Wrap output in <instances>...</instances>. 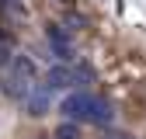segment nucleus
<instances>
[{
	"mask_svg": "<svg viewBox=\"0 0 146 139\" xmlns=\"http://www.w3.org/2000/svg\"><path fill=\"white\" fill-rule=\"evenodd\" d=\"M31 139H45V136H31Z\"/></svg>",
	"mask_w": 146,
	"mask_h": 139,
	"instance_id": "obj_10",
	"label": "nucleus"
},
{
	"mask_svg": "<svg viewBox=\"0 0 146 139\" xmlns=\"http://www.w3.org/2000/svg\"><path fill=\"white\" fill-rule=\"evenodd\" d=\"M11 52H14V42L7 38L4 31H0V70H7V59H11Z\"/></svg>",
	"mask_w": 146,
	"mask_h": 139,
	"instance_id": "obj_7",
	"label": "nucleus"
},
{
	"mask_svg": "<svg viewBox=\"0 0 146 139\" xmlns=\"http://www.w3.org/2000/svg\"><path fill=\"white\" fill-rule=\"evenodd\" d=\"M31 91H35V63L31 56H14L11 66L4 70V94L11 101H28Z\"/></svg>",
	"mask_w": 146,
	"mask_h": 139,
	"instance_id": "obj_1",
	"label": "nucleus"
},
{
	"mask_svg": "<svg viewBox=\"0 0 146 139\" xmlns=\"http://www.w3.org/2000/svg\"><path fill=\"white\" fill-rule=\"evenodd\" d=\"M111 118H115V111H111V104H108L104 97H94V101H90V118H87V122H94V125H108Z\"/></svg>",
	"mask_w": 146,
	"mask_h": 139,
	"instance_id": "obj_6",
	"label": "nucleus"
},
{
	"mask_svg": "<svg viewBox=\"0 0 146 139\" xmlns=\"http://www.w3.org/2000/svg\"><path fill=\"white\" fill-rule=\"evenodd\" d=\"M52 139H80V129L73 125V122H63V125L56 129V136H52Z\"/></svg>",
	"mask_w": 146,
	"mask_h": 139,
	"instance_id": "obj_8",
	"label": "nucleus"
},
{
	"mask_svg": "<svg viewBox=\"0 0 146 139\" xmlns=\"http://www.w3.org/2000/svg\"><path fill=\"white\" fill-rule=\"evenodd\" d=\"M87 77H90L87 66H80V70H73V66H56V70H49L45 83H49V91H59V87H73V83H80V80H87Z\"/></svg>",
	"mask_w": 146,
	"mask_h": 139,
	"instance_id": "obj_2",
	"label": "nucleus"
},
{
	"mask_svg": "<svg viewBox=\"0 0 146 139\" xmlns=\"http://www.w3.org/2000/svg\"><path fill=\"white\" fill-rule=\"evenodd\" d=\"M49 45H52V52H56V59H63V63L73 59V49L66 42V35L59 31V24H49Z\"/></svg>",
	"mask_w": 146,
	"mask_h": 139,
	"instance_id": "obj_4",
	"label": "nucleus"
},
{
	"mask_svg": "<svg viewBox=\"0 0 146 139\" xmlns=\"http://www.w3.org/2000/svg\"><path fill=\"white\" fill-rule=\"evenodd\" d=\"M45 108H49V83H35V91L28 94V115H45Z\"/></svg>",
	"mask_w": 146,
	"mask_h": 139,
	"instance_id": "obj_5",
	"label": "nucleus"
},
{
	"mask_svg": "<svg viewBox=\"0 0 146 139\" xmlns=\"http://www.w3.org/2000/svg\"><path fill=\"white\" fill-rule=\"evenodd\" d=\"M90 94H70V97H63V115L70 118V122H87L90 118Z\"/></svg>",
	"mask_w": 146,
	"mask_h": 139,
	"instance_id": "obj_3",
	"label": "nucleus"
},
{
	"mask_svg": "<svg viewBox=\"0 0 146 139\" xmlns=\"http://www.w3.org/2000/svg\"><path fill=\"white\" fill-rule=\"evenodd\" d=\"M108 139H136V136H129V132H111Z\"/></svg>",
	"mask_w": 146,
	"mask_h": 139,
	"instance_id": "obj_9",
	"label": "nucleus"
}]
</instances>
